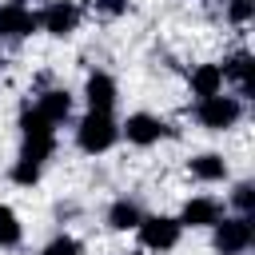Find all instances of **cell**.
Returning a JSON list of instances; mask_svg holds the SVG:
<instances>
[{
    "mask_svg": "<svg viewBox=\"0 0 255 255\" xmlns=\"http://www.w3.org/2000/svg\"><path fill=\"white\" fill-rule=\"evenodd\" d=\"M187 84H191V92L203 100V96L223 92V72H219V64H195V68L187 72Z\"/></svg>",
    "mask_w": 255,
    "mask_h": 255,
    "instance_id": "5bb4252c",
    "label": "cell"
},
{
    "mask_svg": "<svg viewBox=\"0 0 255 255\" xmlns=\"http://www.w3.org/2000/svg\"><path fill=\"white\" fill-rule=\"evenodd\" d=\"M135 235H139V247H143V251L163 255V251H171V247L179 243L183 223H179L175 215H143V219L135 223Z\"/></svg>",
    "mask_w": 255,
    "mask_h": 255,
    "instance_id": "5b68a950",
    "label": "cell"
},
{
    "mask_svg": "<svg viewBox=\"0 0 255 255\" xmlns=\"http://www.w3.org/2000/svg\"><path fill=\"white\" fill-rule=\"evenodd\" d=\"M128 255H147V251H128Z\"/></svg>",
    "mask_w": 255,
    "mask_h": 255,
    "instance_id": "44dd1931",
    "label": "cell"
},
{
    "mask_svg": "<svg viewBox=\"0 0 255 255\" xmlns=\"http://www.w3.org/2000/svg\"><path fill=\"white\" fill-rule=\"evenodd\" d=\"M116 96H120V88H116V80L108 72H92L88 76V84H84L88 112H116Z\"/></svg>",
    "mask_w": 255,
    "mask_h": 255,
    "instance_id": "9c48e42d",
    "label": "cell"
},
{
    "mask_svg": "<svg viewBox=\"0 0 255 255\" xmlns=\"http://www.w3.org/2000/svg\"><path fill=\"white\" fill-rule=\"evenodd\" d=\"M80 20H84V12H80L76 0H48V4L36 12L40 32H48V36H56V40L72 36V32L80 28Z\"/></svg>",
    "mask_w": 255,
    "mask_h": 255,
    "instance_id": "8992f818",
    "label": "cell"
},
{
    "mask_svg": "<svg viewBox=\"0 0 255 255\" xmlns=\"http://www.w3.org/2000/svg\"><path fill=\"white\" fill-rule=\"evenodd\" d=\"M92 4V12H100V16H124L128 12V0H88Z\"/></svg>",
    "mask_w": 255,
    "mask_h": 255,
    "instance_id": "ffe728a7",
    "label": "cell"
},
{
    "mask_svg": "<svg viewBox=\"0 0 255 255\" xmlns=\"http://www.w3.org/2000/svg\"><path fill=\"white\" fill-rule=\"evenodd\" d=\"M84 247H80V239H72V235H56L48 247H44V255H80Z\"/></svg>",
    "mask_w": 255,
    "mask_h": 255,
    "instance_id": "d6986e66",
    "label": "cell"
},
{
    "mask_svg": "<svg viewBox=\"0 0 255 255\" xmlns=\"http://www.w3.org/2000/svg\"><path fill=\"white\" fill-rule=\"evenodd\" d=\"M187 171H191V179H199V183H223V179H227V159H223L219 151H199V155L187 159Z\"/></svg>",
    "mask_w": 255,
    "mask_h": 255,
    "instance_id": "4fadbf2b",
    "label": "cell"
},
{
    "mask_svg": "<svg viewBox=\"0 0 255 255\" xmlns=\"http://www.w3.org/2000/svg\"><path fill=\"white\" fill-rule=\"evenodd\" d=\"M231 211L235 215H255V183L251 179H239L231 187Z\"/></svg>",
    "mask_w": 255,
    "mask_h": 255,
    "instance_id": "e0dca14e",
    "label": "cell"
},
{
    "mask_svg": "<svg viewBox=\"0 0 255 255\" xmlns=\"http://www.w3.org/2000/svg\"><path fill=\"white\" fill-rule=\"evenodd\" d=\"M80 255H84V251H80Z\"/></svg>",
    "mask_w": 255,
    "mask_h": 255,
    "instance_id": "7402d4cb",
    "label": "cell"
},
{
    "mask_svg": "<svg viewBox=\"0 0 255 255\" xmlns=\"http://www.w3.org/2000/svg\"><path fill=\"white\" fill-rule=\"evenodd\" d=\"M219 215H223V203H219V199H211V195H191L175 219H179L183 227H211Z\"/></svg>",
    "mask_w": 255,
    "mask_h": 255,
    "instance_id": "30bf717a",
    "label": "cell"
},
{
    "mask_svg": "<svg viewBox=\"0 0 255 255\" xmlns=\"http://www.w3.org/2000/svg\"><path fill=\"white\" fill-rule=\"evenodd\" d=\"M255 243V227H251V215H219L211 223V247L219 255H243L247 247Z\"/></svg>",
    "mask_w": 255,
    "mask_h": 255,
    "instance_id": "3957f363",
    "label": "cell"
},
{
    "mask_svg": "<svg viewBox=\"0 0 255 255\" xmlns=\"http://www.w3.org/2000/svg\"><path fill=\"white\" fill-rule=\"evenodd\" d=\"M108 227L112 231H135V223L143 219V211H139V203L135 199H116L112 207H108Z\"/></svg>",
    "mask_w": 255,
    "mask_h": 255,
    "instance_id": "9a60e30c",
    "label": "cell"
},
{
    "mask_svg": "<svg viewBox=\"0 0 255 255\" xmlns=\"http://www.w3.org/2000/svg\"><path fill=\"white\" fill-rule=\"evenodd\" d=\"M32 32H40V24H36V12H32L24 0L0 4V44H20V40H28Z\"/></svg>",
    "mask_w": 255,
    "mask_h": 255,
    "instance_id": "52a82bcc",
    "label": "cell"
},
{
    "mask_svg": "<svg viewBox=\"0 0 255 255\" xmlns=\"http://www.w3.org/2000/svg\"><path fill=\"white\" fill-rule=\"evenodd\" d=\"M52 151H56V124H48L32 104H24L20 108V155L12 163V183L32 187L44 175Z\"/></svg>",
    "mask_w": 255,
    "mask_h": 255,
    "instance_id": "6da1fadb",
    "label": "cell"
},
{
    "mask_svg": "<svg viewBox=\"0 0 255 255\" xmlns=\"http://www.w3.org/2000/svg\"><path fill=\"white\" fill-rule=\"evenodd\" d=\"M163 135H171V131H167V124H163L159 116H151V112H131V116L120 124V139H128V143H135V147H151V143H159Z\"/></svg>",
    "mask_w": 255,
    "mask_h": 255,
    "instance_id": "ba28073f",
    "label": "cell"
},
{
    "mask_svg": "<svg viewBox=\"0 0 255 255\" xmlns=\"http://www.w3.org/2000/svg\"><path fill=\"white\" fill-rule=\"evenodd\" d=\"M219 72H223V84H235V96L239 100L251 96V52H231L219 64Z\"/></svg>",
    "mask_w": 255,
    "mask_h": 255,
    "instance_id": "8fae6325",
    "label": "cell"
},
{
    "mask_svg": "<svg viewBox=\"0 0 255 255\" xmlns=\"http://www.w3.org/2000/svg\"><path fill=\"white\" fill-rule=\"evenodd\" d=\"M20 239H24L20 215H16L8 203H0V247H20Z\"/></svg>",
    "mask_w": 255,
    "mask_h": 255,
    "instance_id": "2e32d148",
    "label": "cell"
},
{
    "mask_svg": "<svg viewBox=\"0 0 255 255\" xmlns=\"http://www.w3.org/2000/svg\"><path fill=\"white\" fill-rule=\"evenodd\" d=\"M195 120L207 128V131H227L243 120V100L239 96H227V92H215V96H203L195 104Z\"/></svg>",
    "mask_w": 255,
    "mask_h": 255,
    "instance_id": "277c9868",
    "label": "cell"
},
{
    "mask_svg": "<svg viewBox=\"0 0 255 255\" xmlns=\"http://www.w3.org/2000/svg\"><path fill=\"white\" fill-rule=\"evenodd\" d=\"M116 139H120V124L112 112H84V120L76 124V147L84 155H100L116 147Z\"/></svg>",
    "mask_w": 255,
    "mask_h": 255,
    "instance_id": "7a4b0ae2",
    "label": "cell"
},
{
    "mask_svg": "<svg viewBox=\"0 0 255 255\" xmlns=\"http://www.w3.org/2000/svg\"><path fill=\"white\" fill-rule=\"evenodd\" d=\"M32 108H36L48 124H56V128H60V124L72 116V92H68V88H48V92H40V96H36V104H32Z\"/></svg>",
    "mask_w": 255,
    "mask_h": 255,
    "instance_id": "7c38bea8",
    "label": "cell"
},
{
    "mask_svg": "<svg viewBox=\"0 0 255 255\" xmlns=\"http://www.w3.org/2000/svg\"><path fill=\"white\" fill-rule=\"evenodd\" d=\"M251 16H255V0H227V20L231 24H251Z\"/></svg>",
    "mask_w": 255,
    "mask_h": 255,
    "instance_id": "ac0fdd59",
    "label": "cell"
}]
</instances>
